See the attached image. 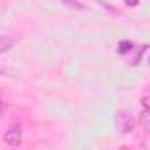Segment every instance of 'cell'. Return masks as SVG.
<instances>
[{
	"label": "cell",
	"instance_id": "6da1fadb",
	"mask_svg": "<svg viewBox=\"0 0 150 150\" xmlns=\"http://www.w3.org/2000/svg\"><path fill=\"white\" fill-rule=\"evenodd\" d=\"M115 126H117V131L122 133V134H127L134 129V117L133 113L127 112V110H119L115 115Z\"/></svg>",
	"mask_w": 150,
	"mask_h": 150
},
{
	"label": "cell",
	"instance_id": "7a4b0ae2",
	"mask_svg": "<svg viewBox=\"0 0 150 150\" xmlns=\"http://www.w3.org/2000/svg\"><path fill=\"white\" fill-rule=\"evenodd\" d=\"M21 140H23V131H21L19 126H11V127L5 131V134H4V142H5L7 145H11V147L21 145Z\"/></svg>",
	"mask_w": 150,
	"mask_h": 150
},
{
	"label": "cell",
	"instance_id": "3957f363",
	"mask_svg": "<svg viewBox=\"0 0 150 150\" xmlns=\"http://www.w3.org/2000/svg\"><path fill=\"white\" fill-rule=\"evenodd\" d=\"M138 122H140V127H142L143 131H149L150 133V108H145L143 112L140 113Z\"/></svg>",
	"mask_w": 150,
	"mask_h": 150
},
{
	"label": "cell",
	"instance_id": "277c9868",
	"mask_svg": "<svg viewBox=\"0 0 150 150\" xmlns=\"http://www.w3.org/2000/svg\"><path fill=\"white\" fill-rule=\"evenodd\" d=\"M16 44V38L11 37V35H2L0 37V52H5L9 49H12Z\"/></svg>",
	"mask_w": 150,
	"mask_h": 150
},
{
	"label": "cell",
	"instance_id": "5b68a950",
	"mask_svg": "<svg viewBox=\"0 0 150 150\" xmlns=\"http://www.w3.org/2000/svg\"><path fill=\"white\" fill-rule=\"evenodd\" d=\"M129 51H133V44L127 42V40H122V42L119 44V52H120V54H126V52H129Z\"/></svg>",
	"mask_w": 150,
	"mask_h": 150
},
{
	"label": "cell",
	"instance_id": "8992f818",
	"mask_svg": "<svg viewBox=\"0 0 150 150\" xmlns=\"http://www.w3.org/2000/svg\"><path fill=\"white\" fill-rule=\"evenodd\" d=\"M63 4L68 5V7H72V9H79V11L84 9V5H82L80 2H77V0H63Z\"/></svg>",
	"mask_w": 150,
	"mask_h": 150
},
{
	"label": "cell",
	"instance_id": "52a82bcc",
	"mask_svg": "<svg viewBox=\"0 0 150 150\" xmlns=\"http://www.w3.org/2000/svg\"><path fill=\"white\" fill-rule=\"evenodd\" d=\"M5 108H7V103H5V101H4V100L0 98V117L4 115V112H5Z\"/></svg>",
	"mask_w": 150,
	"mask_h": 150
},
{
	"label": "cell",
	"instance_id": "ba28073f",
	"mask_svg": "<svg viewBox=\"0 0 150 150\" xmlns=\"http://www.w3.org/2000/svg\"><path fill=\"white\" fill-rule=\"evenodd\" d=\"M124 2H126V5H129V7H136L140 0H124Z\"/></svg>",
	"mask_w": 150,
	"mask_h": 150
},
{
	"label": "cell",
	"instance_id": "9c48e42d",
	"mask_svg": "<svg viewBox=\"0 0 150 150\" xmlns=\"http://www.w3.org/2000/svg\"><path fill=\"white\" fill-rule=\"evenodd\" d=\"M142 101H143V105H145L147 108H150V96H149V98H143Z\"/></svg>",
	"mask_w": 150,
	"mask_h": 150
},
{
	"label": "cell",
	"instance_id": "30bf717a",
	"mask_svg": "<svg viewBox=\"0 0 150 150\" xmlns=\"http://www.w3.org/2000/svg\"><path fill=\"white\" fill-rule=\"evenodd\" d=\"M120 150H131L129 147H120Z\"/></svg>",
	"mask_w": 150,
	"mask_h": 150
},
{
	"label": "cell",
	"instance_id": "8fae6325",
	"mask_svg": "<svg viewBox=\"0 0 150 150\" xmlns=\"http://www.w3.org/2000/svg\"><path fill=\"white\" fill-rule=\"evenodd\" d=\"M149 61H150V59H149Z\"/></svg>",
	"mask_w": 150,
	"mask_h": 150
}]
</instances>
